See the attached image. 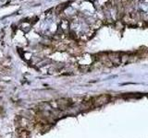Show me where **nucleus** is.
<instances>
[{
  "label": "nucleus",
  "instance_id": "f257e3e1",
  "mask_svg": "<svg viewBox=\"0 0 148 138\" xmlns=\"http://www.w3.org/2000/svg\"><path fill=\"white\" fill-rule=\"evenodd\" d=\"M109 99V97L106 96V95H102L97 97V98L94 100V103L95 106H100V105H103L104 103L108 102Z\"/></svg>",
  "mask_w": 148,
  "mask_h": 138
}]
</instances>
